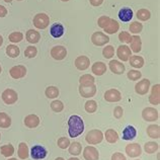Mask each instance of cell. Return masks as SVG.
Instances as JSON below:
<instances>
[{
  "mask_svg": "<svg viewBox=\"0 0 160 160\" xmlns=\"http://www.w3.org/2000/svg\"><path fill=\"white\" fill-rule=\"evenodd\" d=\"M149 102L153 106H158L160 102V85L155 84L151 88V93L149 96Z\"/></svg>",
  "mask_w": 160,
  "mask_h": 160,
  "instance_id": "16",
  "label": "cell"
},
{
  "mask_svg": "<svg viewBox=\"0 0 160 160\" xmlns=\"http://www.w3.org/2000/svg\"><path fill=\"white\" fill-rule=\"evenodd\" d=\"M63 2H67V1H69V0H62Z\"/></svg>",
  "mask_w": 160,
  "mask_h": 160,
  "instance_id": "59",
  "label": "cell"
},
{
  "mask_svg": "<svg viewBox=\"0 0 160 160\" xmlns=\"http://www.w3.org/2000/svg\"><path fill=\"white\" fill-rule=\"evenodd\" d=\"M150 89V80L149 79H142L140 80L136 85H135V91L139 95H145L148 93Z\"/></svg>",
  "mask_w": 160,
  "mask_h": 160,
  "instance_id": "7",
  "label": "cell"
},
{
  "mask_svg": "<svg viewBox=\"0 0 160 160\" xmlns=\"http://www.w3.org/2000/svg\"><path fill=\"white\" fill-rule=\"evenodd\" d=\"M151 18V12L148 9H145V8H142V9H139L137 12V18L141 22H146Z\"/></svg>",
  "mask_w": 160,
  "mask_h": 160,
  "instance_id": "38",
  "label": "cell"
},
{
  "mask_svg": "<svg viewBox=\"0 0 160 160\" xmlns=\"http://www.w3.org/2000/svg\"><path fill=\"white\" fill-rule=\"evenodd\" d=\"M20 54V50L15 45H8L6 47V55L10 58H16Z\"/></svg>",
  "mask_w": 160,
  "mask_h": 160,
  "instance_id": "33",
  "label": "cell"
},
{
  "mask_svg": "<svg viewBox=\"0 0 160 160\" xmlns=\"http://www.w3.org/2000/svg\"><path fill=\"white\" fill-rule=\"evenodd\" d=\"M24 125L29 129L37 128L40 125V118L37 115H28L24 118Z\"/></svg>",
  "mask_w": 160,
  "mask_h": 160,
  "instance_id": "20",
  "label": "cell"
},
{
  "mask_svg": "<svg viewBox=\"0 0 160 160\" xmlns=\"http://www.w3.org/2000/svg\"><path fill=\"white\" fill-rule=\"evenodd\" d=\"M84 108L88 113H93L98 109V103L94 100H87L85 102V106H84Z\"/></svg>",
  "mask_w": 160,
  "mask_h": 160,
  "instance_id": "39",
  "label": "cell"
},
{
  "mask_svg": "<svg viewBox=\"0 0 160 160\" xmlns=\"http://www.w3.org/2000/svg\"><path fill=\"white\" fill-rule=\"evenodd\" d=\"M136 160H138V159H136Z\"/></svg>",
  "mask_w": 160,
  "mask_h": 160,
  "instance_id": "62",
  "label": "cell"
},
{
  "mask_svg": "<svg viewBox=\"0 0 160 160\" xmlns=\"http://www.w3.org/2000/svg\"><path fill=\"white\" fill-rule=\"evenodd\" d=\"M18 1H22V0H18Z\"/></svg>",
  "mask_w": 160,
  "mask_h": 160,
  "instance_id": "60",
  "label": "cell"
},
{
  "mask_svg": "<svg viewBox=\"0 0 160 160\" xmlns=\"http://www.w3.org/2000/svg\"><path fill=\"white\" fill-rule=\"evenodd\" d=\"M136 135H137L136 129H135L133 126H127L123 131V140L131 141L136 137Z\"/></svg>",
  "mask_w": 160,
  "mask_h": 160,
  "instance_id": "25",
  "label": "cell"
},
{
  "mask_svg": "<svg viewBox=\"0 0 160 160\" xmlns=\"http://www.w3.org/2000/svg\"><path fill=\"white\" fill-rule=\"evenodd\" d=\"M68 134L71 138H76L80 136L84 131L83 120L79 116H71L68 120Z\"/></svg>",
  "mask_w": 160,
  "mask_h": 160,
  "instance_id": "1",
  "label": "cell"
},
{
  "mask_svg": "<svg viewBox=\"0 0 160 160\" xmlns=\"http://www.w3.org/2000/svg\"><path fill=\"white\" fill-rule=\"evenodd\" d=\"M70 144H71L70 140L66 137H61L60 139H58V141H57V145H58L59 148H61V149L68 148Z\"/></svg>",
  "mask_w": 160,
  "mask_h": 160,
  "instance_id": "46",
  "label": "cell"
},
{
  "mask_svg": "<svg viewBox=\"0 0 160 160\" xmlns=\"http://www.w3.org/2000/svg\"><path fill=\"white\" fill-rule=\"evenodd\" d=\"M130 45H131V48L130 50H131L132 52L138 54L139 52L141 51L142 49V41H141V38L135 35V36H132V39H131V42H130Z\"/></svg>",
  "mask_w": 160,
  "mask_h": 160,
  "instance_id": "21",
  "label": "cell"
},
{
  "mask_svg": "<svg viewBox=\"0 0 160 160\" xmlns=\"http://www.w3.org/2000/svg\"><path fill=\"white\" fill-rule=\"evenodd\" d=\"M1 98H2V100L4 102V103L9 106V104H13L18 102V94L15 90L11 89V88H7V89H5L2 92Z\"/></svg>",
  "mask_w": 160,
  "mask_h": 160,
  "instance_id": "4",
  "label": "cell"
},
{
  "mask_svg": "<svg viewBox=\"0 0 160 160\" xmlns=\"http://www.w3.org/2000/svg\"><path fill=\"white\" fill-rule=\"evenodd\" d=\"M124 115V109L122 107H116L115 109H113V116L117 119H121Z\"/></svg>",
  "mask_w": 160,
  "mask_h": 160,
  "instance_id": "49",
  "label": "cell"
},
{
  "mask_svg": "<svg viewBox=\"0 0 160 160\" xmlns=\"http://www.w3.org/2000/svg\"><path fill=\"white\" fill-rule=\"evenodd\" d=\"M89 2L92 6H99L102 4L103 0H89Z\"/></svg>",
  "mask_w": 160,
  "mask_h": 160,
  "instance_id": "52",
  "label": "cell"
},
{
  "mask_svg": "<svg viewBox=\"0 0 160 160\" xmlns=\"http://www.w3.org/2000/svg\"><path fill=\"white\" fill-rule=\"evenodd\" d=\"M91 42L94 46L102 47V46H104L108 43L109 38L107 33H103L102 32H95L91 36Z\"/></svg>",
  "mask_w": 160,
  "mask_h": 160,
  "instance_id": "5",
  "label": "cell"
},
{
  "mask_svg": "<svg viewBox=\"0 0 160 160\" xmlns=\"http://www.w3.org/2000/svg\"><path fill=\"white\" fill-rule=\"evenodd\" d=\"M47 150H46L45 147L41 146V145H35L31 150V156L33 159H44L47 156Z\"/></svg>",
  "mask_w": 160,
  "mask_h": 160,
  "instance_id": "15",
  "label": "cell"
},
{
  "mask_svg": "<svg viewBox=\"0 0 160 160\" xmlns=\"http://www.w3.org/2000/svg\"><path fill=\"white\" fill-rule=\"evenodd\" d=\"M0 139H1V134H0Z\"/></svg>",
  "mask_w": 160,
  "mask_h": 160,
  "instance_id": "61",
  "label": "cell"
},
{
  "mask_svg": "<svg viewBox=\"0 0 160 160\" xmlns=\"http://www.w3.org/2000/svg\"><path fill=\"white\" fill-rule=\"evenodd\" d=\"M8 40L11 43H19V42H22L23 40V35L20 32H13L8 36Z\"/></svg>",
  "mask_w": 160,
  "mask_h": 160,
  "instance_id": "40",
  "label": "cell"
},
{
  "mask_svg": "<svg viewBox=\"0 0 160 160\" xmlns=\"http://www.w3.org/2000/svg\"><path fill=\"white\" fill-rule=\"evenodd\" d=\"M68 160H80V159L77 158V157H71V158H69Z\"/></svg>",
  "mask_w": 160,
  "mask_h": 160,
  "instance_id": "54",
  "label": "cell"
},
{
  "mask_svg": "<svg viewBox=\"0 0 160 160\" xmlns=\"http://www.w3.org/2000/svg\"><path fill=\"white\" fill-rule=\"evenodd\" d=\"M32 22L38 29H45L50 24V18L46 13H38L33 18Z\"/></svg>",
  "mask_w": 160,
  "mask_h": 160,
  "instance_id": "3",
  "label": "cell"
},
{
  "mask_svg": "<svg viewBox=\"0 0 160 160\" xmlns=\"http://www.w3.org/2000/svg\"><path fill=\"white\" fill-rule=\"evenodd\" d=\"M50 33L55 39H59V38H61L64 35V27L59 22L53 23L51 28H50Z\"/></svg>",
  "mask_w": 160,
  "mask_h": 160,
  "instance_id": "19",
  "label": "cell"
},
{
  "mask_svg": "<svg viewBox=\"0 0 160 160\" xmlns=\"http://www.w3.org/2000/svg\"><path fill=\"white\" fill-rule=\"evenodd\" d=\"M51 108L55 112H61L64 109V104L60 100H54L51 103Z\"/></svg>",
  "mask_w": 160,
  "mask_h": 160,
  "instance_id": "43",
  "label": "cell"
},
{
  "mask_svg": "<svg viewBox=\"0 0 160 160\" xmlns=\"http://www.w3.org/2000/svg\"><path fill=\"white\" fill-rule=\"evenodd\" d=\"M60 91L56 86H48L45 90V94L48 98H56L59 96Z\"/></svg>",
  "mask_w": 160,
  "mask_h": 160,
  "instance_id": "36",
  "label": "cell"
},
{
  "mask_svg": "<svg viewBox=\"0 0 160 160\" xmlns=\"http://www.w3.org/2000/svg\"><path fill=\"white\" fill-rule=\"evenodd\" d=\"M10 76L13 79H20L23 78L27 75V68L23 65H16L13 66L9 70Z\"/></svg>",
  "mask_w": 160,
  "mask_h": 160,
  "instance_id": "12",
  "label": "cell"
},
{
  "mask_svg": "<svg viewBox=\"0 0 160 160\" xmlns=\"http://www.w3.org/2000/svg\"><path fill=\"white\" fill-rule=\"evenodd\" d=\"M109 20H111V18L108 15H102V16H100V18L98 19V27L99 28H106L108 22H109Z\"/></svg>",
  "mask_w": 160,
  "mask_h": 160,
  "instance_id": "48",
  "label": "cell"
},
{
  "mask_svg": "<svg viewBox=\"0 0 160 160\" xmlns=\"http://www.w3.org/2000/svg\"><path fill=\"white\" fill-rule=\"evenodd\" d=\"M112 160H127V158H126V156H125L123 153L116 152V153L112 154Z\"/></svg>",
  "mask_w": 160,
  "mask_h": 160,
  "instance_id": "50",
  "label": "cell"
},
{
  "mask_svg": "<svg viewBox=\"0 0 160 160\" xmlns=\"http://www.w3.org/2000/svg\"><path fill=\"white\" fill-rule=\"evenodd\" d=\"M7 15V9L3 5H0V18H5Z\"/></svg>",
  "mask_w": 160,
  "mask_h": 160,
  "instance_id": "51",
  "label": "cell"
},
{
  "mask_svg": "<svg viewBox=\"0 0 160 160\" xmlns=\"http://www.w3.org/2000/svg\"><path fill=\"white\" fill-rule=\"evenodd\" d=\"M79 93L82 98H90L94 96L96 93V86L95 84L91 85H79Z\"/></svg>",
  "mask_w": 160,
  "mask_h": 160,
  "instance_id": "9",
  "label": "cell"
},
{
  "mask_svg": "<svg viewBox=\"0 0 160 160\" xmlns=\"http://www.w3.org/2000/svg\"><path fill=\"white\" fill-rule=\"evenodd\" d=\"M69 153L73 156H78V155L81 154L82 151V146L79 142H73L72 144L69 145Z\"/></svg>",
  "mask_w": 160,
  "mask_h": 160,
  "instance_id": "32",
  "label": "cell"
},
{
  "mask_svg": "<svg viewBox=\"0 0 160 160\" xmlns=\"http://www.w3.org/2000/svg\"><path fill=\"white\" fill-rule=\"evenodd\" d=\"M142 118L146 122H155L158 120L159 113L154 108H145L142 112Z\"/></svg>",
  "mask_w": 160,
  "mask_h": 160,
  "instance_id": "6",
  "label": "cell"
},
{
  "mask_svg": "<svg viewBox=\"0 0 160 160\" xmlns=\"http://www.w3.org/2000/svg\"><path fill=\"white\" fill-rule=\"evenodd\" d=\"M0 152H1V154L4 157H10L14 154V147L11 144L3 145L0 148Z\"/></svg>",
  "mask_w": 160,
  "mask_h": 160,
  "instance_id": "34",
  "label": "cell"
},
{
  "mask_svg": "<svg viewBox=\"0 0 160 160\" xmlns=\"http://www.w3.org/2000/svg\"><path fill=\"white\" fill-rule=\"evenodd\" d=\"M113 55H115V48L112 46L108 45L106 48H103L102 50V56L106 59H111Z\"/></svg>",
  "mask_w": 160,
  "mask_h": 160,
  "instance_id": "42",
  "label": "cell"
},
{
  "mask_svg": "<svg viewBox=\"0 0 160 160\" xmlns=\"http://www.w3.org/2000/svg\"><path fill=\"white\" fill-rule=\"evenodd\" d=\"M147 135L152 139H159L160 138V128L158 125H150L147 127Z\"/></svg>",
  "mask_w": 160,
  "mask_h": 160,
  "instance_id": "27",
  "label": "cell"
},
{
  "mask_svg": "<svg viewBox=\"0 0 160 160\" xmlns=\"http://www.w3.org/2000/svg\"><path fill=\"white\" fill-rule=\"evenodd\" d=\"M129 29L132 33H134V35H137V33H140L142 32L143 24L140 23L139 22H133L131 24H130Z\"/></svg>",
  "mask_w": 160,
  "mask_h": 160,
  "instance_id": "41",
  "label": "cell"
},
{
  "mask_svg": "<svg viewBox=\"0 0 160 160\" xmlns=\"http://www.w3.org/2000/svg\"><path fill=\"white\" fill-rule=\"evenodd\" d=\"M38 54V50L35 46H28L24 51V56L27 58H35Z\"/></svg>",
  "mask_w": 160,
  "mask_h": 160,
  "instance_id": "44",
  "label": "cell"
},
{
  "mask_svg": "<svg viewBox=\"0 0 160 160\" xmlns=\"http://www.w3.org/2000/svg\"><path fill=\"white\" fill-rule=\"evenodd\" d=\"M2 44H3V38H2L1 35H0V47L2 46Z\"/></svg>",
  "mask_w": 160,
  "mask_h": 160,
  "instance_id": "53",
  "label": "cell"
},
{
  "mask_svg": "<svg viewBox=\"0 0 160 160\" xmlns=\"http://www.w3.org/2000/svg\"><path fill=\"white\" fill-rule=\"evenodd\" d=\"M91 71L96 76H102L107 72V65L103 62H95L91 67Z\"/></svg>",
  "mask_w": 160,
  "mask_h": 160,
  "instance_id": "22",
  "label": "cell"
},
{
  "mask_svg": "<svg viewBox=\"0 0 160 160\" xmlns=\"http://www.w3.org/2000/svg\"><path fill=\"white\" fill-rule=\"evenodd\" d=\"M94 82L95 79L90 74H84L79 78L80 85H91V84H94Z\"/></svg>",
  "mask_w": 160,
  "mask_h": 160,
  "instance_id": "35",
  "label": "cell"
},
{
  "mask_svg": "<svg viewBox=\"0 0 160 160\" xmlns=\"http://www.w3.org/2000/svg\"><path fill=\"white\" fill-rule=\"evenodd\" d=\"M26 38L28 43L37 44V43H39L41 40V35L39 32L35 31V29H28L26 33Z\"/></svg>",
  "mask_w": 160,
  "mask_h": 160,
  "instance_id": "24",
  "label": "cell"
},
{
  "mask_svg": "<svg viewBox=\"0 0 160 160\" xmlns=\"http://www.w3.org/2000/svg\"><path fill=\"white\" fill-rule=\"evenodd\" d=\"M8 160H18V159H16V158H9Z\"/></svg>",
  "mask_w": 160,
  "mask_h": 160,
  "instance_id": "57",
  "label": "cell"
},
{
  "mask_svg": "<svg viewBox=\"0 0 160 160\" xmlns=\"http://www.w3.org/2000/svg\"><path fill=\"white\" fill-rule=\"evenodd\" d=\"M120 28V24L119 22H117V20L111 18V20H109L108 24L103 28V31L106 32L108 35H113V33H116L118 31H119Z\"/></svg>",
  "mask_w": 160,
  "mask_h": 160,
  "instance_id": "26",
  "label": "cell"
},
{
  "mask_svg": "<svg viewBox=\"0 0 160 160\" xmlns=\"http://www.w3.org/2000/svg\"><path fill=\"white\" fill-rule=\"evenodd\" d=\"M74 65L78 70L84 71L90 66V60H89V58L86 56H79L75 59Z\"/></svg>",
  "mask_w": 160,
  "mask_h": 160,
  "instance_id": "17",
  "label": "cell"
},
{
  "mask_svg": "<svg viewBox=\"0 0 160 160\" xmlns=\"http://www.w3.org/2000/svg\"><path fill=\"white\" fill-rule=\"evenodd\" d=\"M109 69H111V71L113 73V74H123L125 72V69L126 67L125 65L123 64L122 62L118 61V60H112L111 62H109Z\"/></svg>",
  "mask_w": 160,
  "mask_h": 160,
  "instance_id": "18",
  "label": "cell"
},
{
  "mask_svg": "<svg viewBox=\"0 0 160 160\" xmlns=\"http://www.w3.org/2000/svg\"><path fill=\"white\" fill-rule=\"evenodd\" d=\"M129 62H130V65L136 69L142 68V67L144 66V59H143L141 56H138V55L130 57Z\"/></svg>",
  "mask_w": 160,
  "mask_h": 160,
  "instance_id": "28",
  "label": "cell"
},
{
  "mask_svg": "<svg viewBox=\"0 0 160 160\" xmlns=\"http://www.w3.org/2000/svg\"><path fill=\"white\" fill-rule=\"evenodd\" d=\"M127 76L130 80H134L135 81V80H139L141 78L142 73L138 70H130L127 74Z\"/></svg>",
  "mask_w": 160,
  "mask_h": 160,
  "instance_id": "47",
  "label": "cell"
},
{
  "mask_svg": "<svg viewBox=\"0 0 160 160\" xmlns=\"http://www.w3.org/2000/svg\"><path fill=\"white\" fill-rule=\"evenodd\" d=\"M102 139H103V134L100 130L98 129L90 130L85 136V141L90 145H96L98 143H102Z\"/></svg>",
  "mask_w": 160,
  "mask_h": 160,
  "instance_id": "2",
  "label": "cell"
},
{
  "mask_svg": "<svg viewBox=\"0 0 160 160\" xmlns=\"http://www.w3.org/2000/svg\"><path fill=\"white\" fill-rule=\"evenodd\" d=\"M117 56L121 61L127 62V61H129L130 57L132 56V51L130 50V48L128 47L127 45H121V46L118 47Z\"/></svg>",
  "mask_w": 160,
  "mask_h": 160,
  "instance_id": "8",
  "label": "cell"
},
{
  "mask_svg": "<svg viewBox=\"0 0 160 160\" xmlns=\"http://www.w3.org/2000/svg\"><path fill=\"white\" fill-rule=\"evenodd\" d=\"M11 126V118L6 112H0V128L6 129Z\"/></svg>",
  "mask_w": 160,
  "mask_h": 160,
  "instance_id": "31",
  "label": "cell"
},
{
  "mask_svg": "<svg viewBox=\"0 0 160 160\" xmlns=\"http://www.w3.org/2000/svg\"><path fill=\"white\" fill-rule=\"evenodd\" d=\"M133 15H134L133 10L129 7H123L119 11V18L122 22H130V20L133 18Z\"/></svg>",
  "mask_w": 160,
  "mask_h": 160,
  "instance_id": "23",
  "label": "cell"
},
{
  "mask_svg": "<svg viewBox=\"0 0 160 160\" xmlns=\"http://www.w3.org/2000/svg\"><path fill=\"white\" fill-rule=\"evenodd\" d=\"M18 155L20 159H27L29 155L28 147L24 142H22L18 145Z\"/></svg>",
  "mask_w": 160,
  "mask_h": 160,
  "instance_id": "30",
  "label": "cell"
},
{
  "mask_svg": "<svg viewBox=\"0 0 160 160\" xmlns=\"http://www.w3.org/2000/svg\"><path fill=\"white\" fill-rule=\"evenodd\" d=\"M104 99L108 102H118L122 99V94L118 89L112 88V89H108L106 91V93H104Z\"/></svg>",
  "mask_w": 160,
  "mask_h": 160,
  "instance_id": "13",
  "label": "cell"
},
{
  "mask_svg": "<svg viewBox=\"0 0 160 160\" xmlns=\"http://www.w3.org/2000/svg\"><path fill=\"white\" fill-rule=\"evenodd\" d=\"M83 157L85 158V160H98V150L93 146H87L83 150Z\"/></svg>",
  "mask_w": 160,
  "mask_h": 160,
  "instance_id": "14",
  "label": "cell"
},
{
  "mask_svg": "<svg viewBox=\"0 0 160 160\" xmlns=\"http://www.w3.org/2000/svg\"><path fill=\"white\" fill-rule=\"evenodd\" d=\"M104 138L106 140L111 143V144H113L116 143L118 140H119V134H118L117 131H115L113 129H108L106 131V134H104Z\"/></svg>",
  "mask_w": 160,
  "mask_h": 160,
  "instance_id": "29",
  "label": "cell"
},
{
  "mask_svg": "<svg viewBox=\"0 0 160 160\" xmlns=\"http://www.w3.org/2000/svg\"><path fill=\"white\" fill-rule=\"evenodd\" d=\"M159 149V144L156 142H147L144 145V150L146 151V153L148 154H153Z\"/></svg>",
  "mask_w": 160,
  "mask_h": 160,
  "instance_id": "37",
  "label": "cell"
},
{
  "mask_svg": "<svg viewBox=\"0 0 160 160\" xmlns=\"http://www.w3.org/2000/svg\"><path fill=\"white\" fill-rule=\"evenodd\" d=\"M126 153L132 158L139 157L142 154V148L138 143H131L126 146Z\"/></svg>",
  "mask_w": 160,
  "mask_h": 160,
  "instance_id": "10",
  "label": "cell"
},
{
  "mask_svg": "<svg viewBox=\"0 0 160 160\" xmlns=\"http://www.w3.org/2000/svg\"><path fill=\"white\" fill-rule=\"evenodd\" d=\"M4 1H5L6 3H11V2H12V0H4Z\"/></svg>",
  "mask_w": 160,
  "mask_h": 160,
  "instance_id": "56",
  "label": "cell"
},
{
  "mask_svg": "<svg viewBox=\"0 0 160 160\" xmlns=\"http://www.w3.org/2000/svg\"><path fill=\"white\" fill-rule=\"evenodd\" d=\"M132 39V36L131 33L128 32H121L120 35H119V40L122 43H125V44H130Z\"/></svg>",
  "mask_w": 160,
  "mask_h": 160,
  "instance_id": "45",
  "label": "cell"
},
{
  "mask_svg": "<svg viewBox=\"0 0 160 160\" xmlns=\"http://www.w3.org/2000/svg\"><path fill=\"white\" fill-rule=\"evenodd\" d=\"M51 56L57 61H61L67 56V50L63 46H55L51 49Z\"/></svg>",
  "mask_w": 160,
  "mask_h": 160,
  "instance_id": "11",
  "label": "cell"
},
{
  "mask_svg": "<svg viewBox=\"0 0 160 160\" xmlns=\"http://www.w3.org/2000/svg\"><path fill=\"white\" fill-rule=\"evenodd\" d=\"M1 71H2V68H1V65H0V73H1Z\"/></svg>",
  "mask_w": 160,
  "mask_h": 160,
  "instance_id": "58",
  "label": "cell"
},
{
  "mask_svg": "<svg viewBox=\"0 0 160 160\" xmlns=\"http://www.w3.org/2000/svg\"><path fill=\"white\" fill-rule=\"evenodd\" d=\"M55 160H65V159L63 158V157H57V158L55 159Z\"/></svg>",
  "mask_w": 160,
  "mask_h": 160,
  "instance_id": "55",
  "label": "cell"
}]
</instances>
